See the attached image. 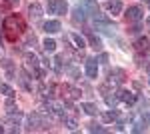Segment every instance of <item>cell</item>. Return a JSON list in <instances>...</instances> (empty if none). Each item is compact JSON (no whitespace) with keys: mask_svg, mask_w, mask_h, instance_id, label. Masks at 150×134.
<instances>
[{"mask_svg":"<svg viewBox=\"0 0 150 134\" xmlns=\"http://www.w3.org/2000/svg\"><path fill=\"white\" fill-rule=\"evenodd\" d=\"M126 80V74H124V70H120V68H114L110 74H108V84H120V82H124Z\"/></svg>","mask_w":150,"mask_h":134,"instance_id":"30bf717a","label":"cell"},{"mask_svg":"<svg viewBox=\"0 0 150 134\" xmlns=\"http://www.w3.org/2000/svg\"><path fill=\"white\" fill-rule=\"evenodd\" d=\"M42 28H44V32H46V34H56V32L62 30V26H60L58 20H48V22H44Z\"/></svg>","mask_w":150,"mask_h":134,"instance_id":"5bb4252c","label":"cell"},{"mask_svg":"<svg viewBox=\"0 0 150 134\" xmlns=\"http://www.w3.org/2000/svg\"><path fill=\"white\" fill-rule=\"evenodd\" d=\"M106 8H108V12L112 16H118L122 12V0H108L106 2Z\"/></svg>","mask_w":150,"mask_h":134,"instance_id":"4fadbf2b","label":"cell"},{"mask_svg":"<svg viewBox=\"0 0 150 134\" xmlns=\"http://www.w3.org/2000/svg\"><path fill=\"white\" fill-rule=\"evenodd\" d=\"M18 2H20V0H6V4H8V6H14V4H18Z\"/></svg>","mask_w":150,"mask_h":134,"instance_id":"4316f807","label":"cell"},{"mask_svg":"<svg viewBox=\"0 0 150 134\" xmlns=\"http://www.w3.org/2000/svg\"><path fill=\"white\" fill-rule=\"evenodd\" d=\"M44 110H46L50 116H56L60 120H64V116H66V112L62 110V106H58L54 102H46V104H44Z\"/></svg>","mask_w":150,"mask_h":134,"instance_id":"ba28073f","label":"cell"},{"mask_svg":"<svg viewBox=\"0 0 150 134\" xmlns=\"http://www.w3.org/2000/svg\"><path fill=\"white\" fill-rule=\"evenodd\" d=\"M64 124H66L68 130H76V126H78V122L74 118H68V116H64Z\"/></svg>","mask_w":150,"mask_h":134,"instance_id":"cb8c5ba5","label":"cell"},{"mask_svg":"<svg viewBox=\"0 0 150 134\" xmlns=\"http://www.w3.org/2000/svg\"><path fill=\"white\" fill-rule=\"evenodd\" d=\"M2 30H4V36H6L10 42H16V40L24 34V30H26V22H24L22 16H18V14H10V16L4 18V22H2Z\"/></svg>","mask_w":150,"mask_h":134,"instance_id":"6da1fadb","label":"cell"},{"mask_svg":"<svg viewBox=\"0 0 150 134\" xmlns=\"http://www.w3.org/2000/svg\"><path fill=\"white\" fill-rule=\"evenodd\" d=\"M146 70H148V72H150V64H148V66H146Z\"/></svg>","mask_w":150,"mask_h":134,"instance_id":"f1b7e54d","label":"cell"},{"mask_svg":"<svg viewBox=\"0 0 150 134\" xmlns=\"http://www.w3.org/2000/svg\"><path fill=\"white\" fill-rule=\"evenodd\" d=\"M60 92H62V98L64 102H70V100H76V98H80V90L78 88H72L68 84H64V86H60Z\"/></svg>","mask_w":150,"mask_h":134,"instance_id":"8992f818","label":"cell"},{"mask_svg":"<svg viewBox=\"0 0 150 134\" xmlns=\"http://www.w3.org/2000/svg\"><path fill=\"white\" fill-rule=\"evenodd\" d=\"M80 108L86 112L88 116H96V114H98V108H96V104H92V102H82Z\"/></svg>","mask_w":150,"mask_h":134,"instance_id":"e0dca14e","label":"cell"},{"mask_svg":"<svg viewBox=\"0 0 150 134\" xmlns=\"http://www.w3.org/2000/svg\"><path fill=\"white\" fill-rule=\"evenodd\" d=\"M70 40H72V42L76 44V48H78V50H82V48L86 46V42H84V38H82L80 34H76V32H72V34H70Z\"/></svg>","mask_w":150,"mask_h":134,"instance_id":"d6986e66","label":"cell"},{"mask_svg":"<svg viewBox=\"0 0 150 134\" xmlns=\"http://www.w3.org/2000/svg\"><path fill=\"white\" fill-rule=\"evenodd\" d=\"M86 76H88V78H96V76H98L96 58H88V60H86Z\"/></svg>","mask_w":150,"mask_h":134,"instance_id":"7c38bea8","label":"cell"},{"mask_svg":"<svg viewBox=\"0 0 150 134\" xmlns=\"http://www.w3.org/2000/svg\"><path fill=\"white\" fill-rule=\"evenodd\" d=\"M116 98L122 100L124 104H128V106L136 104V100H138V96H136L134 92H130V90H118V92H116Z\"/></svg>","mask_w":150,"mask_h":134,"instance_id":"52a82bcc","label":"cell"},{"mask_svg":"<svg viewBox=\"0 0 150 134\" xmlns=\"http://www.w3.org/2000/svg\"><path fill=\"white\" fill-rule=\"evenodd\" d=\"M46 10L48 14H66L68 4H66V0H48Z\"/></svg>","mask_w":150,"mask_h":134,"instance_id":"277c9868","label":"cell"},{"mask_svg":"<svg viewBox=\"0 0 150 134\" xmlns=\"http://www.w3.org/2000/svg\"><path fill=\"white\" fill-rule=\"evenodd\" d=\"M18 82L22 84V88H24V90H28V92L32 90V82H30V78H28V74H26L24 70L20 72V78H18Z\"/></svg>","mask_w":150,"mask_h":134,"instance_id":"ac0fdd59","label":"cell"},{"mask_svg":"<svg viewBox=\"0 0 150 134\" xmlns=\"http://www.w3.org/2000/svg\"><path fill=\"white\" fill-rule=\"evenodd\" d=\"M86 34H88V42H90V46H92L94 50H102V40L98 36H94L90 30H86Z\"/></svg>","mask_w":150,"mask_h":134,"instance_id":"2e32d148","label":"cell"},{"mask_svg":"<svg viewBox=\"0 0 150 134\" xmlns=\"http://www.w3.org/2000/svg\"><path fill=\"white\" fill-rule=\"evenodd\" d=\"M46 128V120L42 112H32L26 116V130H44Z\"/></svg>","mask_w":150,"mask_h":134,"instance_id":"3957f363","label":"cell"},{"mask_svg":"<svg viewBox=\"0 0 150 134\" xmlns=\"http://www.w3.org/2000/svg\"><path fill=\"white\" fill-rule=\"evenodd\" d=\"M62 60H64V56H62V54L56 56V60H54V62H56V70H62Z\"/></svg>","mask_w":150,"mask_h":134,"instance_id":"484cf974","label":"cell"},{"mask_svg":"<svg viewBox=\"0 0 150 134\" xmlns=\"http://www.w3.org/2000/svg\"><path fill=\"white\" fill-rule=\"evenodd\" d=\"M0 92H2L6 98H8V96H14V90H12L8 84H0Z\"/></svg>","mask_w":150,"mask_h":134,"instance_id":"d4e9b609","label":"cell"},{"mask_svg":"<svg viewBox=\"0 0 150 134\" xmlns=\"http://www.w3.org/2000/svg\"><path fill=\"white\" fill-rule=\"evenodd\" d=\"M134 48H136V52L142 54V52H150V40L146 36H140L138 40L134 42Z\"/></svg>","mask_w":150,"mask_h":134,"instance_id":"8fae6325","label":"cell"},{"mask_svg":"<svg viewBox=\"0 0 150 134\" xmlns=\"http://www.w3.org/2000/svg\"><path fill=\"white\" fill-rule=\"evenodd\" d=\"M104 122H112V120H116V118H118V112L114 110V108H112V110H108V112H104Z\"/></svg>","mask_w":150,"mask_h":134,"instance_id":"7402d4cb","label":"cell"},{"mask_svg":"<svg viewBox=\"0 0 150 134\" xmlns=\"http://www.w3.org/2000/svg\"><path fill=\"white\" fill-rule=\"evenodd\" d=\"M146 4H148V6H150V0H146Z\"/></svg>","mask_w":150,"mask_h":134,"instance_id":"f546056e","label":"cell"},{"mask_svg":"<svg viewBox=\"0 0 150 134\" xmlns=\"http://www.w3.org/2000/svg\"><path fill=\"white\" fill-rule=\"evenodd\" d=\"M124 16H126L128 22H140V20L144 18V10H142V6L134 4V6H128V10H126Z\"/></svg>","mask_w":150,"mask_h":134,"instance_id":"5b68a950","label":"cell"},{"mask_svg":"<svg viewBox=\"0 0 150 134\" xmlns=\"http://www.w3.org/2000/svg\"><path fill=\"white\" fill-rule=\"evenodd\" d=\"M86 14H88V12H86V8H84L82 4H78V6L72 10V18H74L76 22H84V20H86Z\"/></svg>","mask_w":150,"mask_h":134,"instance_id":"9a60e30c","label":"cell"},{"mask_svg":"<svg viewBox=\"0 0 150 134\" xmlns=\"http://www.w3.org/2000/svg\"><path fill=\"white\" fill-rule=\"evenodd\" d=\"M2 132H4V126H2V124H0V134H2Z\"/></svg>","mask_w":150,"mask_h":134,"instance_id":"83f0119b","label":"cell"},{"mask_svg":"<svg viewBox=\"0 0 150 134\" xmlns=\"http://www.w3.org/2000/svg\"><path fill=\"white\" fill-rule=\"evenodd\" d=\"M42 14H44V8H42L38 2H32V4L28 6V16H30L32 20H40Z\"/></svg>","mask_w":150,"mask_h":134,"instance_id":"9c48e42d","label":"cell"},{"mask_svg":"<svg viewBox=\"0 0 150 134\" xmlns=\"http://www.w3.org/2000/svg\"><path fill=\"white\" fill-rule=\"evenodd\" d=\"M4 106H6V112H8V114L18 110V106H16V102H14V96H8V100H6V104H4Z\"/></svg>","mask_w":150,"mask_h":134,"instance_id":"44dd1931","label":"cell"},{"mask_svg":"<svg viewBox=\"0 0 150 134\" xmlns=\"http://www.w3.org/2000/svg\"><path fill=\"white\" fill-rule=\"evenodd\" d=\"M88 132H100V134H104V132H108L104 126H100V124H96V122H92V124H88Z\"/></svg>","mask_w":150,"mask_h":134,"instance_id":"603a6c76","label":"cell"},{"mask_svg":"<svg viewBox=\"0 0 150 134\" xmlns=\"http://www.w3.org/2000/svg\"><path fill=\"white\" fill-rule=\"evenodd\" d=\"M24 66H26V70H28L34 78L42 80L44 72L40 70V62H38V56H36L34 52H26V54H24Z\"/></svg>","mask_w":150,"mask_h":134,"instance_id":"7a4b0ae2","label":"cell"},{"mask_svg":"<svg viewBox=\"0 0 150 134\" xmlns=\"http://www.w3.org/2000/svg\"><path fill=\"white\" fill-rule=\"evenodd\" d=\"M42 48H44V52H54V50H56V42H54L52 38H46V40L42 42Z\"/></svg>","mask_w":150,"mask_h":134,"instance_id":"ffe728a7","label":"cell"}]
</instances>
